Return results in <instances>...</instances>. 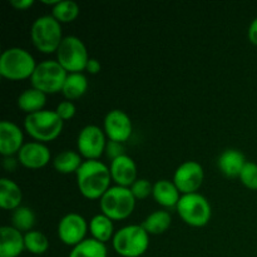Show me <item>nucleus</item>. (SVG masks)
<instances>
[{
  "mask_svg": "<svg viewBox=\"0 0 257 257\" xmlns=\"http://www.w3.org/2000/svg\"><path fill=\"white\" fill-rule=\"evenodd\" d=\"M75 176L80 193L88 200H100L110 187L109 168L98 160L83 161Z\"/></svg>",
  "mask_w": 257,
  "mask_h": 257,
  "instance_id": "1",
  "label": "nucleus"
},
{
  "mask_svg": "<svg viewBox=\"0 0 257 257\" xmlns=\"http://www.w3.org/2000/svg\"><path fill=\"white\" fill-rule=\"evenodd\" d=\"M37 65L34 57L24 48H8L0 55V74L10 80L32 78Z\"/></svg>",
  "mask_w": 257,
  "mask_h": 257,
  "instance_id": "2",
  "label": "nucleus"
},
{
  "mask_svg": "<svg viewBox=\"0 0 257 257\" xmlns=\"http://www.w3.org/2000/svg\"><path fill=\"white\" fill-rule=\"evenodd\" d=\"M112 243L115 252L122 257H140L150 246V235L142 225H128L114 233Z\"/></svg>",
  "mask_w": 257,
  "mask_h": 257,
  "instance_id": "3",
  "label": "nucleus"
},
{
  "mask_svg": "<svg viewBox=\"0 0 257 257\" xmlns=\"http://www.w3.org/2000/svg\"><path fill=\"white\" fill-rule=\"evenodd\" d=\"M64 120L55 110H39L27 114L24 119V128L30 137L38 142H50L60 135Z\"/></svg>",
  "mask_w": 257,
  "mask_h": 257,
  "instance_id": "4",
  "label": "nucleus"
},
{
  "mask_svg": "<svg viewBox=\"0 0 257 257\" xmlns=\"http://www.w3.org/2000/svg\"><path fill=\"white\" fill-rule=\"evenodd\" d=\"M33 44L42 53L57 52L62 43V25L53 15L37 18L30 28Z\"/></svg>",
  "mask_w": 257,
  "mask_h": 257,
  "instance_id": "5",
  "label": "nucleus"
},
{
  "mask_svg": "<svg viewBox=\"0 0 257 257\" xmlns=\"http://www.w3.org/2000/svg\"><path fill=\"white\" fill-rule=\"evenodd\" d=\"M100 210L103 215L110 220H124L133 212L136 198L131 192V188L122 186H112L100 198Z\"/></svg>",
  "mask_w": 257,
  "mask_h": 257,
  "instance_id": "6",
  "label": "nucleus"
},
{
  "mask_svg": "<svg viewBox=\"0 0 257 257\" xmlns=\"http://www.w3.org/2000/svg\"><path fill=\"white\" fill-rule=\"evenodd\" d=\"M176 210L180 217L192 227H203L207 225L212 213L207 198L197 192L181 196Z\"/></svg>",
  "mask_w": 257,
  "mask_h": 257,
  "instance_id": "7",
  "label": "nucleus"
},
{
  "mask_svg": "<svg viewBox=\"0 0 257 257\" xmlns=\"http://www.w3.org/2000/svg\"><path fill=\"white\" fill-rule=\"evenodd\" d=\"M57 60L68 73H82L89 60L87 47L80 38L68 35L57 49Z\"/></svg>",
  "mask_w": 257,
  "mask_h": 257,
  "instance_id": "8",
  "label": "nucleus"
},
{
  "mask_svg": "<svg viewBox=\"0 0 257 257\" xmlns=\"http://www.w3.org/2000/svg\"><path fill=\"white\" fill-rule=\"evenodd\" d=\"M68 72L58 60H44L35 68L32 78V85L45 94H53L63 89Z\"/></svg>",
  "mask_w": 257,
  "mask_h": 257,
  "instance_id": "9",
  "label": "nucleus"
},
{
  "mask_svg": "<svg viewBox=\"0 0 257 257\" xmlns=\"http://www.w3.org/2000/svg\"><path fill=\"white\" fill-rule=\"evenodd\" d=\"M105 133L95 124H88L80 130L77 147L80 156L87 160H98L105 151Z\"/></svg>",
  "mask_w": 257,
  "mask_h": 257,
  "instance_id": "10",
  "label": "nucleus"
},
{
  "mask_svg": "<svg viewBox=\"0 0 257 257\" xmlns=\"http://www.w3.org/2000/svg\"><path fill=\"white\" fill-rule=\"evenodd\" d=\"M203 168L196 161H186L177 167L173 175V183L181 193H195L203 182Z\"/></svg>",
  "mask_w": 257,
  "mask_h": 257,
  "instance_id": "11",
  "label": "nucleus"
},
{
  "mask_svg": "<svg viewBox=\"0 0 257 257\" xmlns=\"http://www.w3.org/2000/svg\"><path fill=\"white\" fill-rule=\"evenodd\" d=\"M88 225L87 221L79 213L70 212L60 218L58 223V236L60 241L68 246H77L85 240Z\"/></svg>",
  "mask_w": 257,
  "mask_h": 257,
  "instance_id": "12",
  "label": "nucleus"
},
{
  "mask_svg": "<svg viewBox=\"0 0 257 257\" xmlns=\"http://www.w3.org/2000/svg\"><path fill=\"white\" fill-rule=\"evenodd\" d=\"M104 133L110 141L124 143L132 135V122L125 112L112 109L104 117Z\"/></svg>",
  "mask_w": 257,
  "mask_h": 257,
  "instance_id": "13",
  "label": "nucleus"
},
{
  "mask_svg": "<svg viewBox=\"0 0 257 257\" xmlns=\"http://www.w3.org/2000/svg\"><path fill=\"white\" fill-rule=\"evenodd\" d=\"M18 161L24 167L30 170H38L47 166L50 161V151L44 143L33 141L24 143L18 153Z\"/></svg>",
  "mask_w": 257,
  "mask_h": 257,
  "instance_id": "14",
  "label": "nucleus"
},
{
  "mask_svg": "<svg viewBox=\"0 0 257 257\" xmlns=\"http://www.w3.org/2000/svg\"><path fill=\"white\" fill-rule=\"evenodd\" d=\"M24 136L22 130L12 120H2L0 123V153L4 157L19 153Z\"/></svg>",
  "mask_w": 257,
  "mask_h": 257,
  "instance_id": "15",
  "label": "nucleus"
},
{
  "mask_svg": "<svg viewBox=\"0 0 257 257\" xmlns=\"http://www.w3.org/2000/svg\"><path fill=\"white\" fill-rule=\"evenodd\" d=\"M110 176L117 186L130 188L137 180V166L127 155L110 161Z\"/></svg>",
  "mask_w": 257,
  "mask_h": 257,
  "instance_id": "16",
  "label": "nucleus"
},
{
  "mask_svg": "<svg viewBox=\"0 0 257 257\" xmlns=\"http://www.w3.org/2000/svg\"><path fill=\"white\" fill-rule=\"evenodd\" d=\"M24 250V235L13 226H3L0 228V257H18Z\"/></svg>",
  "mask_w": 257,
  "mask_h": 257,
  "instance_id": "17",
  "label": "nucleus"
},
{
  "mask_svg": "<svg viewBox=\"0 0 257 257\" xmlns=\"http://www.w3.org/2000/svg\"><path fill=\"white\" fill-rule=\"evenodd\" d=\"M246 162L247 161H246L243 153H241L238 150L228 148V150L223 151L218 157L217 167L226 177L236 178L240 177V173Z\"/></svg>",
  "mask_w": 257,
  "mask_h": 257,
  "instance_id": "18",
  "label": "nucleus"
},
{
  "mask_svg": "<svg viewBox=\"0 0 257 257\" xmlns=\"http://www.w3.org/2000/svg\"><path fill=\"white\" fill-rule=\"evenodd\" d=\"M153 198L158 205L166 208L177 207L181 198V192L173 182L168 180H160L153 185Z\"/></svg>",
  "mask_w": 257,
  "mask_h": 257,
  "instance_id": "19",
  "label": "nucleus"
},
{
  "mask_svg": "<svg viewBox=\"0 0 257 257\" xmlns=\"http://www.w3.org/2000/svg\"><path fill=\"white\" fill-rule=\"evenodd\" d=\"M23 200L19 186L9 178L0 180V207L4 210H17Z\"/></svg>",
  "mask_w": 257,
  "mask_h": 257,
  "instance_id": "20",
  "label": "nucleus"
},
{
  "mask_svg": "<svg viewBox=\"0 0 257 257\" xmlns=\"http://www.w3.org/2000/svg\"><path fill=\"white\" fill-rule=\"evenodd\" d=\"M45 103H47V94L34 87L25 89L18 97V107L28 114L43 110Z\"/></svg>",
  "mask_w": 257,
  "mask_h": 257,
  "instance_id": "21",
  "label": "nucleus"
},
{
  "mask_svg": "<svg viewBox=\"0 0 257 257\" xmlns=\"http://www.w3.org/2000/svg\"><path fill=\"white\" fill-rule=\"evenodd\" d=\"M88 89V79L83 73H68L62 93L68 100L78 99Z\"/></svg>",
  "mask_w": 257,
  "mask_h": 257,
  "instance_id": "22",
  "label": "nucleus"
},
{
  "mask_svg": "<svg viewBox=\"0 0 257 257\" xmlns=\"http://www.w3.org/2000/svg\"><path fill=\"white\" fill-rule=\"evenodd\" d=\"M172 223V217L170 212L165 210H158L146 217L142 222V227L148 232V235H161L170 228Z\"/></svg>",
  "mask_w": 257,
  "mask_h": 257,
  "instance_id": "23",
  "label": "nucleus"
},
{
  "mask_svg": "<svg viewBox=\"0 0 257 257\" xmlns=\"http://www.w3.org/2000/svg\"><path fill=\"white\" fill-rule=\"evenodd\" d=\"M83 161L82 157H80V153L70 150L58 153L54 160H53V166H54L55 170L59 173H64V175L77 173Z\"/></svg>",
  "mask_w": 257,
  "mask_h": 257,
  "instance_id": "24",
  "label": "nucleus"
},
{
  "mask_svg": "<svg viewBox=\"0 0 257 257\" xmlns=\"http://www.w3.org/2000/svg\"><path fill=\"white\" fill-rule=\"evenodd\" d=\"M89 230L92 233L93 238L97 241L105 243L113 238L114 236V226H113V220H110L108 216L99 213L95 215L94 217L90 220Z\"/></svg>",
  "mask_w": 257,
  "mask_h": 257,
  "instance_id": "25",
  "label": "nucleus"
},
{
  "mask_svg": "<svg viewBox=\"0 0 257 257\" xmlns=\"http://www.w3.org/2000/svg\"><path fill=\"white\" fill-rule=\"evenodd\" d=\"M68 257H107V247L95 238H85L72 248Z\"/></svg>",
  "mask_w": 257,
  "mask_h": 257,
  "instance_id": "26",
  "label": "nucleus"
},
{
  "mask_svg": "<svg viewBox=\"0 0 257 257\" xmlns=\"http://www.w3.org/2000/svg\"><path fill=\"white\" fill-rule=\"evenodd\" d=\"M13 227L19 230L20 232L24 231L25 233L33 230L35 225V213L32 208L27 206H19L17 210L13 211L12 215Z\"/></svg>",
  "mask_w": 257,
  "mask_h": 257,
  "instance_id": "27",
  "label": "nucleus"
},
{
  "mask_svg": "<svg viewBox=\"0 0 257 257\" xmlns=\"http://www.w3.org/2000/svg\"><path fill=\"white\" fill-rule=\"evenodd\" d=\"M52 13L59 23H70L79 15V5L73 0H60L53 7Z\"/></svg>",
  "mask_w": 257,
  "mask_h": 257,
  "instance_id": "28",
  "label": "nucleus"
},
{
  "mask_svg": "<svg viewBox=\"0 0 257 257\" xmlns=\"http://www.w3.org/2000/svg\"><path fill=\"white\" fill-rule=\"evenodd\" d=\"M25 250L29 251L30 253L34 255H43L49 248V241L47 236L40 231L32 230L24 235Z\"/></svg>",
  "mask_w": 257,
  "mask_h": 257,
  "instance_id": "29",
  "label": "nucleus"
},
{
  "mask_svg": "<svg viewBox=\"0 0 257 257\" xmlns=\"http://www.w3.org/2000/svg\"><path fill=\"white\" fill-rule=\"evenodd\" d=\"M245 187L248 190H257V163L255 162H246L243 166L242 171L238 177Z\"/></svg>",
  "mask_w": 257,
  "mask_h": 257,
  "instance_id": "30",
  "label": "nucleus"
},
{
  "mask_svg": "<svg viewBox=\"0 0 257 257\" xmlns=\"http://www.w3.org/2000/svg\"><path fill=\"white\" fill-rule=\"evenodd\" d=\"M130 188L136 200H145L153 192V185L146 178H137Z\"/></svg>",
  "mask_w": 257,
  "mask_h": 257,
  "instance_id": "31",
  "label": "nucleus"
},
{
  "mask_svg": "<svg viewBox=\"0 0 257 257\" xmlns=\"http://www.w3.org/2000/svg\"><path fill=\"white\" fill-rule=\"evenodd\" d=\"M75 105L72 100H63L55 108V112L58 113L63 120H69L74 117L75 114Z\"/></svg>",
  "mask_w": 257,
  "mask_h": 257,
  "instance_id": "32",
  "label": "nucleus"
},
{
  "mask_svg": "<svg viewBox=\"0 0 257 257\" xmlns=\"http://www.w3.org/2000/svg\"><path fill=\"white\" fill-rule=\"evenodd\" d=\"M105 155L110 161L115 160V158L120 157V156L125 155L124 146L120 142H115V141H107V146H105Z\"/></svg>",
  "mask_w": 257,
  "mask_h": 257,
  "instance_id": "33",
  "label": "nucleus"
},
{
  "mask_svg": "<svg viewBox=\"0 0 257 257\" xmlns=\"http://www.w3.org/2000/svg\"><path fill=\"white\" fill-rule=\"evenodd\" d=\"M247 35H248V40H250L252 44L257 45V18H255V19L251 22L250 27H248Z\"/></svg>",
  "mask_w": 257,
  "mask_h": 257,
  "instance_id": "34",
  "label": "nucleus"
},
{
  "mask_svg": "<svg viewBox=\"0 0 257 257\" xmlns=\"http://www.w3.org/2000/svg\"><path fill=\"white\" fill-rule=\"evenodd\" d=\"M85 70L88 73H90V74H97L100 70V63L97 59H94V58H89V60L87 63V67H85Z\"/></svg>",
  "mask_w": 257,
  "mask_h": 257,
  "instance_id": "35",
  "label": "nucleus"
},
{
  "mask_svg": "<svg viewBox=\"0 0 257 257\" xmlns=\"http://www.w3.org/2000/svg\"><path fill=\"white\" fill-rule=\"evenodd\" d=\"M10 4L18 10H25L34 4L33 0H10Z\"/></svg>",
  "mask_w": 257,
  "mask_h": 257,
  "instance_id": "36",
  "label": "nucleus"
},
{
  "mask_svg": "<svg viewBox=\"0 0 257 257\" xmlns=\"http://www.w3.org/2000/svg\"><path fill=\"white\" fill-rule=\"evenodd\" d=\"M17 163L18 161L15 160L13 156H9V157H4V160H3V167H4L7 171L13 172V171L17 168Z\"/></svg>",
  "mask_w": 257,
  "mask_h": 257,
  "instance_id": "37",
  "label": "nucleus"
}]
</instances>
